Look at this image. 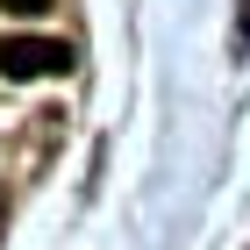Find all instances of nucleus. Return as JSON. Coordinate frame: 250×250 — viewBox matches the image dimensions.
I'll return each instance as SVG.
<instances>
[{
	"label": "nucleus",
	"instance_id": "1",
	"mask_svg": "<svg viewBox=\"0 0 250 250\" xmlns=\"http://www.w3.org/2000/svg\"><path fill=\"white\" fill-rule=\"evenodd\" d=\"M0 72L7 79H58V72H72V50L58 36H7L0 43Z\"/></svg>",
	"mask_w": 250,
	"mask_h": 250
},
{
	"label": "nucleus",
	"instance_id": "2",
	"mask_svg": "<svg viewBox=\"0 0 250 250\" xmlns=\"http://www.w3.org/2000/svg\"><path fill=\"white\" fill-rule=\"evenodd\" d=\"M0 7H7V15H43L50 0H0Z\"/></svg>",
	"mask_w": 250,
	"mask_h": 250
}]
</instances>
